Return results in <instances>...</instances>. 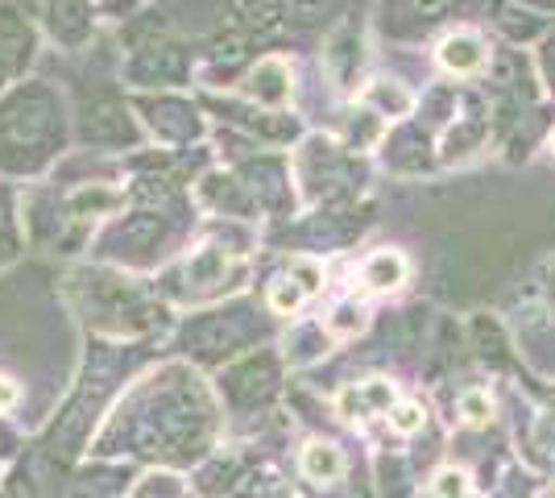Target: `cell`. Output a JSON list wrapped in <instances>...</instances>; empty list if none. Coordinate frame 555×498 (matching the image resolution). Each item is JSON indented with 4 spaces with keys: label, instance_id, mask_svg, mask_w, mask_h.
Instances as JSON below:
<instances>
[{
    "label": "cell",
    "instance_id": "6da1fadb",
    "mask_svg": "<svg viewBox=\"0 0 555 498\" xmlns=\"http://www.w3.org/2000/svg\"><path fill=\"white\" fill-rule=\"evenodd\" d=\"M440 63L456 75H477L481 67H486V42H481L473 29H461V34L443 38Z\"/></svg>",
    "mask_w": 555,
    "mask_h": 498
},
{
    "label": "cell",
    "instance_id": "7a4b0ae2",
    "mask_svg": "<svg viewBox=\"0 0 555 498\" xmlns=\"http://www.w3.org/2000/svg\"><path fill=\"white\" fill-rule=\"evenodd\" d=\"M249 92H254L257 100H266V104H282V100L291 95V75H286V63H278V59L257 63V72L249 75Z\"/></svg>",
    "mask_w": 555,
    "mask_h": 498
},
{
    "label": "cell",
    "instance_id": "3957f363",
    "mask_svg": "<svg viewBox=\"0 0 555 498\" xmlns=\"http://www.w3.org/2000/svg\"><path fill=\"white\" fill-rule=\"evenodd\" d=\"M361 279L373 286V291H386V286H398L406 279V261L402 254H393V250H377L370 261H365V270H361Z\"/></svg>",
    "mask_w": 555,
    "mask_h": 498
},
{
    "label": "cell",
    "instance_id": "277c9868",
    "mask_svg": "<svg viewBox=\"0 0 555 498\" xmlns=\"http://www.w3.org/2000/svg\"><path fill=\"white\" fill-rule=\"evenodd\" d=\"M302 470L315 482H336V477L345 474V457L332 445H311V449L302 452Z\"/></svg>",
    "mask_w": 555,
    "mask_h": 498
},
{
    "label": "cell",
    "instance_id": "5b68a950",
    "mask_svg": "<svg viewBox=\"0 0 555 498\" xmlns=\"http://www.w3.org/2000/svg\"><path fill=\"white\" fill-rule=\"evenodd\" d=\"M336 404H340V411H352V407H373V416H377V411H386V407H390V386H386V382H377V379L365 382V386H348Z\"/></svg>",
    "mask_w": 555,
    "mask_h": 498
},
{
    "label": "cell",
    "instance_id": "8992f818",
    "mask_svg": "<svg viewBox=\"0 0 555 498\" xmlns=\"http://www.w3.org/2000/svg\"><path fill=\"white\" fill-rule=\"evenodd\" d=\"M365 100L370 104H382L390 117H398V113H406L411 108V92H398V88H386V79H377L370 92H365Z\"/></svg>",
    "mask_w": 555,
    "mask_h": 498
},
{
    "label": "cell",
    "instance_id": "52a82bcc",
    "mask_svg": "<svg viewBox=\"0 0 555 498\" xmlns=\"http://www.w3.org/2000/svg\"><path fill=\"white\" fill-rule=\"evenodd\" d=\"M307 295H311V291H307V286H295V279H278L274 291H270V304H274V311H295Z\"/></svg>",
    "mask_w": 555,
    "mask_h": 498
},
{
    "label": "cell",
    "instance_id": "ba28073f",
    "mask_svg": "<svg viewBox=\"0 0 555 498\" xmlns=\"http://www.w3.org/2000/svg\"><path fill=\"white\" fill-rule=\"evenodd\" d=\"M468 495V477L461 470H440L431 482V498H464Z\"/></svg>",
    "mask_w": 555,
    "mask_h": 498
},
{
    "label": "cell",
    "instance_id": "9c48e42d",
    "mask_svg": "<svg viewBox=\"0 0 555 498\" xmlns=\"http://www.w3.org/2000/svg\"><path fill=\"white\" fill-rule=\"evenodd\" d=\"M423 420H427V416H423V407L418 404H398L390 411V427L393 432H402V436H415L418 427H423Z\"/></svg>",
    "mask_w": 555,
    "mask_h": 498
},
{
    "label": "cell",
    "instance_id": "30bf717a",
    "mask_svg": "<svg viewBox=\"0 0 555 498\" xmlns=\"http://www.w3.org/2000/svg\"><path fill=\"white\" fill-rule=\"evenodd\" d=\"M489 395H481V391H468V395H461V416H464V424H473V427H481L489 424Z\"/></svg>",
    "mask_w": 555,
    "mask_h": 498
},
{
    "label": "cell",
    "instance_id": "8fae6325",
    "mask_svg": "<svg viewBox=\"0 0 555 498\" xmlns=\"http://www.w3.org/2000/svg\"><path fill=\"white\" fill-rule=\"evenodd\" d=\"M120 204V195L116 191H104V195H92V191H75L70 195V208H79V213H88V208H116Z\"/></svg>",
    "mask_w": 555,
    "mask_h": 498
},
{
    "label": "cell",
    "instance_id": "7c38bea8",
    "mask_svg": "<svg viewBox=\"0 0 555 498\" xmlns=\"http://www.w3.org/2000/svg\"><path fill=\"white\" fill-rule=\"evenodd\" d=\"M327 4H332V0H295L291 9H295V17H299V22H315V17H324Z\"/></svg>",
    "mask_w": 555,
    "mask_h": 498
},
{
    "label": "cell",
    "instance_id": "4fadbf2b",
    "mask_svg": "<svg viewBox=\"0 0 555 498\" xmlns=\"http://www.w3.org/2000/svg\"><path fill=\"white\" fill-rule=\"evenodd\" d=\"M411 4H415V13H423L427 22H436V17H440V13H448L456 0H411Z\"/></svg>",
    "mask_w": 555,
    "mask_h": 498
},
{
    "label": "cell",
    "instance_id": "5bb4252c",
    "mask_svg": "<svg viewBox=\"0 0 555 498\" xmlns=\"http://www.w3.org/2000/svg\"><path fill=\"white\" fill-rule=\"evenodd\" d=\"M17 395H22V391H17V382L0 374V411H9V407L17 404Z\"/></svg>",
    "mask_w": 555,
    "mask_h": 498
},
{
    "label": "cell",
    "instance_id": "9a60e30c",
    "mask_svg": "<svg viewBox=\"0 0 555 498\" xmlns=\"http://www.w3.org/2000/svg\"><path fill=\"white\" fill-rule=\"evenodd\" d=\"M531 9H543V13H555V0H527Z\"/></svg>",
    "mask_w": 555,
    "mask_h": 498
},
{
    "label": "cell",
    "instance_id": "2e32d148",
    "mask_svg": "<svg viewBox=\"0 0 555 498\" xmlns=\"http://www.w3.org/2000/svg\"><path fill=\"white\" fill-rule=\"evenodd\" d=\"M552 145H555V138H552Z\"/></svg>",
    "mask_w": 555,
    "mask_h": 498
}]
</instances>
